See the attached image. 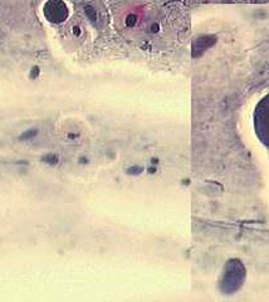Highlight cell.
I'll return each instance as SVG.
<instances>
[{
	"instance_id": "obj_1",
	"label": "cell",
	"mask_w": 269,
	"mask_h": 302,
	"mask_svg": "<svg viewBox=\"0 0 269 302\" xmlns=\"http://www.w3.org/2000/svg\"><path fill=\"white\" fill-rule=\"evenodd\" d=\"M253 120L258 139L267 149H269V93L258 102Z\"/></svg>"
},
{
	"instance_id": "obj_2",
	"label": "cell",
	"mask_w": 269,
	"mask_h": 302,
	"mask_svg": "<svg viewBox=\"0 0 269 302\" xmlns=\"http://www.w3.org/2000/svg\"><path fill=\"white\" fill-rule=\"evenodd\" d=\"M67 8L60 0H49L44 5V15L50 23H60L67 18Z\"/></svg>"
},
{
	"instance_id": "obj_3",
	"label": "cell",
	"mask_w": 269,
	"mask_h": 302,
	"mask_svg": "<svg viewBox=\"0 0 269 302\" xmlns=\"http://www.w3.org/2000/svg\"><path fill=\"white\" fill-rule=\"evenodd\" d=\"M37 135H38V130H37V129H30V130L24 131L22 135H20V136H19V140L27 141V140H30V139L35 137Z\"/></svg>"
},
{
	"instance_id": "obj_4",
	"label": "cell",
	"mask_w": 269,
	"mask_h": 302,
	"mask_svg": "<svg viewBox=\"0 0 269 302\" xmlns=\"http://www.w3.org/2000/svg\"><path fill=\"white\" fill-rule=\"evenodd\" d=\"M42 161L48 164V165H56L58 162V158H57V155H54V154H47L42 158Z\"/></svg>"
},
{
	"instance_id": "obj_5",
	"label": "cell",
	"mask_w": 269,
	"mask_h": 302,
	"mask_svg": "<svg viewBox=\"0 0 269 302\" xmlns=\"http://www.w3.org/2000/svg\"><path fill=\"white\" fill-rule=\"evenodd\" d=\"M40 73V71H39V68L38 67H34L33 69H32V75H30V77L32 78H37V76Z\"/></svg>"
}]
</instances>
